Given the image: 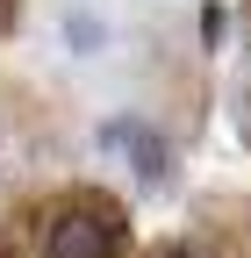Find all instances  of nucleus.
<instances>
[{"instance_id": "1", "label": "nucleus", "mask_w": 251, "mask_h": 258, "mask_svg": "<svg viewBox=\"0 0 251 258\" xmlns=\"http://www.w3.org/2000/svg\"><path fill=\"white\" fill-rule=\"evenodd\" d=\"M36 251L43 258H122L130 251V215L108 194H65L36 215Z\"/></svg>"}, {"instance_id": "2", "label": "nucleus", "mask_w": 251, "mask_h": 258, "mask_svg": "<svg viewBox=\"0 0 251 258\" xmlns=\"http://www.w3.org/2000/svg\"><path fill=\"white\" fill-rule=\"evenodd\" d=\"M130 172H137L144 194H158L172 179V144L158 137V129H144V122H137V137H130Z\"/></svg>"}, {"instance_id": "3", "label": "nucleus", "mask_w": 251, "mask_h": 258, "mask_svg": "<svg viewBox=\"0 0 251 258\" xmlns=\"http://www.w3.org/2000/svg\"><path fill=\"white\" fill-rule=\"evenodd\" d=\"M65 43H72V57H101L108 50V22L101 15H65Z\"/></svg>"}, {"instance_id": "4", "label": "nucleus", "mask_w": 251, "mask_h": 258, "mask_svg": "<svg viewBox=\"0 0 251 258\" xmlns=\"http://www.w3.org/2000/svg\"><path fill=\"white\" fill-rule=\"evenodd\" d=\"M130 137H137V115H115V122L93 129V144H101V151H130Z\"/></svg>"}, {"instance_id": "5", "label": "nucleus", "mask_w": 251, "mask_h": 258, "mask_svg": "<svg viewBox=\"0 0 251 258\" xmlns=\"http://www.w3.org/2000/svg\"><path fill=\"white\" fill-rule=\"evenodd\" d=\"M223 29H230V15H223V8H215V0H208V8H201V43L215 50V43H223Z\"/></svg>"}, {"instance_id": "6", "label": "nucleus", "mask_w": 251, "mask_h": 258, "mask_svg": "<svg viewBox=\"0 0 251 258\" xmlns=\"http://www.w3.org/2000/svg\"><path fill=\"white\" fill-rule=\"evenodd\" d=\"M151 258H201V251H186V244H165V251H151Z\"/></svg>"}, {"instance_id": "7", "label": "nucleus", "mask_w": 251, "mask_h": 258, "mask_svg": "<svg viewBox=\"0 0 251 258\" xmlns=\"http://www.w3.org/2000/svg\"><path fill=\"white\" fill-rule=\"evenodd\" d=\"M8 8H15V0H0V29H8Z\"/></svg>"}, {"instance_id": "8", "label": "nucleus", "mask_w": 251, "mask_h": 258, "mask_svg": "<svg viewBox=\"0 0 251 258\" xmlns=\"http://www.w3.org/2000/svg\"><path fill=\"white\" fill-rule=\"evenodd\" d=\"M0 258H8V251H0Z\"/></svg>"}]
</instances>
